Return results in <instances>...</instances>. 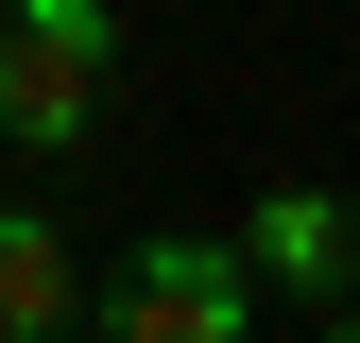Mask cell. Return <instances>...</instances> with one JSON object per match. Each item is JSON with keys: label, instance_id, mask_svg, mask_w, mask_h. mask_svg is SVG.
Instances as JSON below:
<instances>
[{"label": "cell", "instance_id": "3957f363", "mask_svg": "<svg viewBox=\"0 0 360 343\" xmlns=\"http://www.w3.org/2000/svg\"><path fill=\"white\" fill-rule=\"evenodd\" d=\"M240 257H257V292H292L326 343H360V206L343 189H257L240 206Z\"/></svg>", "mask_w": 360, "mask_h": 343}, {"label": "cell", "instance_id": "7a4b0ae2", "mask_svg": "<svg viewBox=\"0 0 360 343\" xmlns=\"http://www.w3.org/2000/svg\"><path fill=\"white\" fill-rule=\"evenodd\" d=\"M86 326H120V343H240L257 326V257L155 224V240H120L103 275H86Z\"/></svg>", "mask_w": 360, "mask_h": 343}, {"label": "cell", "instance_id": "277c9868", "mask_svg": "<svg viewBox=\"0 0 360 343\" xmlns=\"http://www.w3.org/2000/svg\"><path fill=\"white\" fill-rule=\"evenodd\" d=\"M86 326V240L52 206H0V343H69Z\"/></svg>", "mask_w": 360, "mask_h": 343}, {"label": "cell", "instance_id": "6da1fadb", "mask_svg": "<svg viewBox=\"0 0 360 343\" xmlns=\"http://www.w3.org/2000/svg\"><path fill=\"white\" fill-rule=\"evenodd\" d=\"M103 86H120L103 0H0V155H86Z\"/></svg>", "mask_w": 360, "mask_h": 343}]
</instances>
